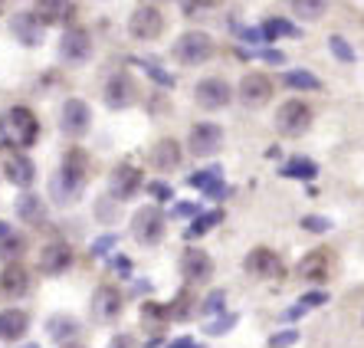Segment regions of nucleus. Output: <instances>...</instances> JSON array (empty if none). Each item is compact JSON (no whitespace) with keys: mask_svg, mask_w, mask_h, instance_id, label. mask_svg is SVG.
I'll use <instances>...</instances> for the list:
<instances>
[{"mask_svg":"<svg viewBox=\"0 0 364 348\" xmlns=\"http://www.w3.org/2000/svg\"><path fill=\"white\" fill-rule=\"evenodd\" d=\"M85 174H89V162H85V154L79 152V148H73L50 181L53 201H56V204H73V201H79V194H82V187H85Z\"/></svg>","mask_w":364,"mask_h":348,"instance_id":"obj_1","label":"nucleus"},{"mask_svg":"<svg viewBox=\"0 0 364 348\" xmlns=\"http://www.w3.org/2000/svg\"><path fill=\"white\" fill-rule=\"evenodd\" d=\"M40 138V122L26 105H14L0 115V142L10 148H30Z\"/></svg>","mask_w":364,"mask_h":348,"instance_id":"obj_2","label":"nucleus"},{"mask_svg":"<svg viewBox=\"0 0 364 348\" xmlns=\"http://www.w3.org/2000/svg\"><path fill=\"white\" fill-rule=\"evenodd\" d=\"M213 56V40L200 30H191L184 33L178 43H174V60L184 63V66H200Z\"/></svg>","mask_w":364,"mask_h":348,"instance_id":"obj_3","label":"nucleus"},{"mask_svg":"<svg viewBox=\"0 0 364 348\" xmlns=\"http://www.w3.org/2000/svg\"><path fill=\"white\" fill-rule=\"evenodd\" d=\"M309 125H312V109H309L302 99H289V102H282L279 112H276V128L289 138L305 135Z\"/></svg>","mask_w":364,"mask_h":348,"instance_id":"obj_4","label":"nucleus"},{"mask_svg":"<svg viewBox=\"0 0 364 348\" xmlns=\"http://www.w3.org/2000/svg\"><path fill=\"white\" fill-rule=\"evenodd\" d=\"M132 237L141 246H154L161 243L164 237V213L158 207H141V211L132 217Z\"/></svg>","mask_w":364,"mask_h":348,"instance_id":"obj_5","label":"nucleus"},{"mask_svg":"<svg viewBox=\"0 0 364 348\" xmlns=\"http://www.w3.org/2000/svg\"><path fill=\"white\" fill-rule=\"evenodd\" d=\"M223 144V128L213 125V122H200V125L191 128V138H187V148L197 158H210V154L220 152Z\"/></svg>","mask_w":364,"mask_h":348,"instance_id":"obj_6","label":"nucleus"},{"mask_svg":"<svg viewBox=\"0 0 364 348\" xmlns=\"http://www.w3.org/2000/svg\"><path fill=\"white\" fill-rule=\"evenodd\" d=\"M161 30H164V17H161V10L151 7V4L138 7L135 14L128 17V33L135 36V40H154Z\"/></svg>","mask_w":364,"mask_h":348,"instance_id":"obj_7","label":"nucleus"},{"mask_svg":"<svg viewBox=\"0 0 364 348\" xmlns=\"http://www.w3.org/2000/svg\"><path fill=\"white\" fill-rule=\"evenodd\" d=\"M60 125L66 135L79 138L89 132V125H92V112H89V105H85L82 99H66V102H63V112H60Z\"/></svg>","mask_w":364,"mask_h":348,"instance_id":"obj_8","label":"nucleus"},{"mask_svg":"<svg viewBox=\"0 0 364 348\" xmlns=\"http://www.w3.org/2000/svg\"><path fill=\"white\" fill-rule=\"evenodd\" d=\"M230 95H233L230 83H227V79H217V76L200 79V83H197V89H194L197 105H203V109H223V105L230 102Z\"/></svg>","mask_w":364,"mask_h":348,"instance_id":"obj_9","label":"nucleus"},{"mask_svg":"<svg viewBox=\"0 0 364 348\" xmlns=\"http://www.w3.org/2000/svg\"><path fill=\"white\" fill-rule=\"evenodd\" d=\"M109 191L115 201H128V197H135L141 191V171L135 164H119V168L112 171L109 178Z\"/></svg>","mask_w":364,"mask_h":348,"instance_id":"obj_10","label":"nucleus"},{"mask_svg":"<svg viewBox=\"0 0 364 348\" xmlns=\"http://www.w3.org/2000/svg\"><path fill=\"white\" fill-rule=\"evenodd\" d=\"M60 56H63V63H73V66L85 63L92 56V40H89V33H85V30H69L60 40Z\"/></svg>","mask_w":364,"mask_h":348,"instance_id":"obj_11","label":"nucleus"},{"mask_svg":"<svg viewBox=\"0 0 364 348\" xmlns=\"http://www.w3.org/2000/svg\"><path fill=\"white\" fill-rule=\"evenodd\" d=\"M135 102V83L128 73H115L105 83V105L109 109H125V105Z\"/></svg>","mask_w":364,"mask_h":348,"instance_id":"obj_12","label":"nucleus"},{"mask_svg":"<svg viewBox=\"0 0 364 348\" xmlns=\"http://www.w3.org/2000/svg\"><path fill=\"white\" fill-rule=\"evenodd\" d=\"M240 99H243L246 105H266L272 99V83L269 76H263V73H250V76H243V83H240Z\"/></svg>","mask_w":364,"mask_h":348,"instance_id":"obj_13","label":"nucleus"},{"mask_svg":"<svg viewBox=\"0 0 364 348\" xmlns=\"http://www.w3.org/2000/svg\"><path fill=\"white\" fill-rule=\"evenodd\" d=\"M73 0H36V20L43 26H60V23H69L73 20Z\"/></svg>","mask_w":364,"mask_h":348,"instance_id":"obj_14","label":"nucleus"},{"mask_svg":"<svg viewBox=\"0 0 364 348\" xmlns=\"http://www.w3.org/2000/svg\"><path fill=\"white\" fill-rule=\"evenodd\" d=\"M246 273H250V276H259V280H272V276L282 273V260L272 253V250L259 246V250H253V253L246 256Z\"/></svg>","mask_w":364,"mask_h":348,"instance_id":"obj_15","label":"nucleus"},{"mask_svg":"<svg viewBox=\"0 0 364 348\" xmlns=\"http://www.w3.org/2000/svg\"><path fill=\"white\" fill-rule=\"evenodd\" d=\"M181 273L187 276V283H207L213 273V260L203 250H187L181 256Z\"/></svg>","mask_w":364,"mask_h":348,"instance_id":"obj_16","label":"nucleus"},{"mask_svg":"<svg viewBox=\"0 0 364 348\" xmlns=\"http://www.w3.org/2000/svg\"><path fill=\"white\" fill-rule=\"evenodd\" d=\"M92 312H95V319H99V322H112V319H119V312H122L119 289H112V286H99V289H95Z\"/></svg>","mask_w":364,"mask_h":348,"instance_id":"obj_17","label":"nucleus"},{"mask_svg":"<svg viewBox=\"0 0 364 348\" xmlns=\"http://www.w3.org/2000/svg\"><path fill=\"white\" fill-rule=\"evenodd\" d=\"M187 184L197 187V191H203L207 197H217V201H223V197L230 194V187L223 184V171L220 168L197 171V174H191V181H187Z\"/></svg>","mask_w":364,"mask_h":348,"instance_id":"obj_18","label":"nucleus"},{"mask_svg":"<svg viewBox=\"0 0 364 348\" xmlns=\"http://www.w3.org/2000/svg\"><path fill=\"white\" fill-rule=\"evenodd\" d=\"M10 30L26 46H40L43 43V23L36 20V14H17V17L10 20Z\"/></svg>","mask_w":364,"mask_h":348,"instance_id":"obj_19","label":"nucleus"},{"mask_svg":"<svg viewBox=\"0 0 364 348\" xmlns=\"http://www.w3.org/2000/svg\"><path fill=\"white\" fill-rule=\"evenodd\" d=\"M69 263H73V250H69L66 243H50L40 253V266H43V273H50V276H60L63 270H69Z\"/></svg>","mask_w":364,"mask_h":348,"instance_id":"obj_20","label":"nucleus"},{"mask_svg":"<svg viewBox=\"0 0 364 348\" xmlns=\"http://www.w3.org/2000/svg\"><path fill=\"white\" fill-rule=\"evenodd\" d=\"M26 329H30L26 312H20V309H7V312H0V339H4V342L23 339Z\"/></svg>","mask_w":364,"mask_h":348,"instance_id":"obj_21","label":"nucleus"},{"mask_svg":"<svg viewBox=\"0 0 364 348\" xmlns=\"http://www.w3.org/2000/svg\"><path fill=\"white\" fill-rule=\"evenodd\" d=\"M4 171H7V178L10 184H17V187H26V184H33V162L26 158V154H10L7 164H4Z\"/></svg>","mask_w":364,"mask_h":348,"instance_id":"obj_22","label":"nucleus"},{"mask_svg":"<svg viewBox=\"0 0 364 348\" xmlns=\"http://www.w3.org/2000/svg\"><path fill=\"white\" fill-rule=\"evenodd\" d=\"M151 162H154V168H161V171L178 168V164H181V144L174 142V138L158 142V144H154V152H151Z\"/></svg>","mask_w":364,"mask_h":348,"instance_id":"obj_23","label":"nucleus"},{"mask_svg":"<svg viewBox=\"0 0 364 348\" xmlns=\"http://www.w3.org/2000/svg\"><path fill=\"white\" fill-rule=\"evenodd\" d=\"M26 286H30V276H26V270L17 263H10L7 270H4V276H0V289H4L7 296H23Z\"/></svg>","mask_w":364,"mask_h":348,"instance_id":"obj_24","label":"nucleus"},{"mask_svg":"<svg viewBox=\"0 0 364 348\" xmlns=\"http://www.w3.org/2000/svg\"><path fill=\"white\" fill-rule=\"evenodd\" d=\"M259 30H263L266 40H282V36H289V40H299V36H302V30H299V26L292 23V20H282V17L266 20V23L259 26Z\"/></svg>","mask_w":364,"mask_h":348,"instance_id":"obj_25","label":"nucleus"},{"mask_svg":"<svg viewBox=\"0 0 364 348\" xmlns=\"http://www.w3.org/2000/svg\"><path fill=\"white\" fill-rule=\"evenodd\" d=\"M299 273H302L305 280H325V276H328V253H325V250H315L312 256L302 260Z\"/></svg>","mask_w":364,"mask_h":348,"instance_id":"obj_26","label":"nucleus"},{"mask_svg":"<svg viewBox=\"0 0 364 348\" xmlns=\"http://www.w3.org/2000/svg\"><path fill=\"white\" fill-rule=\"evenodd\" d=\"M17 213H20V221L26 223H43V217H46V211H43V201L36 194H23L17 201Z\"/></svg>","mask_w":364,"mask_h":348,"instance_id":"obj_27","label":"nucleus"},{"mask_svg":"<svg viewBox=\"0 0 364 348\" xmlns=\"http://www.w3.org/2000/svg\"><path fill=\"white\" fill-rule=\"evenodd\" d=\"M282 178H302V181H312L315 174H318V168H315V162H309V158H292V162H286L279 168Z\"/></svg>","mask_w":364,"mask_h":348,"instance_id":"obj_28","label":"nucleus"},{"mask_svg":"<svg viewBox=\"0 0 364 348\" xmlns=\"http://www.w3.org/2000/svg\"><path fill=\"white\" fill-rule=\"evenodd\" d=\"M292 10L299 20H322L328 10V0H292Z\"/></svg>","mask_w":364,"mask_h":348,"instance_id":"obj_29","label":"nucleus"},{"mask_svg":"<svg viewBox=\"0 0 364 348\" xmlns=\"http://www.w3.org/2000/svg\"><path fill=\"white\" fill-rule=\"evenodd\" d=\"M223 221V211H210V213H197V221L187 227V240H197V237H203L207 230H213L217 223Z\"/></svg>","mask_w":364,"mask_h":348,"instance_id":"obj_30","label":"nucleus"},{"mask_svg":"<svg viewBox=\"0 0 364 348\" xmlns=\"http://www.w3.org/2000/svg\"><path fill=\"white\" fill-rule=\"evenodd\" d=\"M325 302H328V296H325V292H305V296H302V302H299V306H292L286 315H282V322H296V319L305 312V309L325 306Z\"/></svg>","mask_w":364,"mask_h":348,"instance_id":"obj_31","label":"nucleus"},{"mask_svg":"<svg viewBox=\"0 0 364 348\" xmlns=\"http://www.w3.org/2000/svg\"><path fill=\"white\" fill-rule=\"evenodd\" d=\"M282 83L289 85V89H302V93H309V89H318V76H312V73H305V69H292V73H286L282 76Z\"/></svg>","mask_w":364,"mask_h":348,"instance_id":"obj_32","label":"nucleus"},{"mask_svg":"<svg viewBox=\"0 0 364 348\" xmlns=\"http://www.w3.org/2000/svg\"><path fill=\"white\" fill-rule=\"evenodd\" d=\"M46 329H50V335L56 342H66V339H73V335L79 332V325L73 322L69 315H56V319H50V325H46Z\"/></svg>","mask_w":364,"mask_h":348,"instance_id":"obj_33","label":"nucleus"},{"mask_svg":"<svg viewBox=\"0 0 364 348\" xmlns=\"http://www.w3.org/2000/svg\"><path fill=\"white\" fill-rule=\"evenodd\" d=\"M328 50L338 56L341 63H355V50H351V43L345 40V36H338V33H331L328 36Z\"/></svg>","mask_w":364,"mask_h":348,"instance_id":"obj_34","label":"nucleus"},{"mask_svg":"<svg viewBox=\"0 0 364 348\" xmlns=\"http://www.w3.org/2000/svg\"><path fill=\"white\" fill-rule=\"evenodd\" d=\"M132 63H138V66H141L144 73H148V76H151L158 85H174V76H171V73H164V69L158 66L154 60H132Z\"/></svg>","mask_w":364,"mask_h":348,"instance_id":"obj_35","label":"nucleus"},{"mask_svg":"<svg viewBox=\"0 0 364 348\" xmlns=\"http://www.w3.org/2000/svg\"><path fill=\"white\" fill-rule=\"evenodd\" d=\"M296 342H299V332L296 329H286V332H279V335H272L269 348H289V345H296Z\"/></svg>","mask_w":364,"mask_h":348,"instance_id":"obj_36","label":"nucleus"},{"mask_svg":"<svg viewBox=\"0 0 364 348\" xmlns=\"http://www.w3.org/2000/svg\"><path fill=\"white\" fill-rule=\"evenodd\" d=\"M230 26L240 33V40H246V43H266L263 30H250V26H240V23H233V20H230Z\"/></svg>","mask_w":364,"mask_h":348,"instance_id":"obj_37","label":"nucleus"},{"mask_svg":"<svg viewBox=\"0 0 364 348\" xmlns=\"http://www.w3.org/2000/svg\"><path fill=\"white\" fill-rule=\"evenodd\" d=\"M230 325H237V315H223V319H217V322H210V325H203V329H207V335H223Z\"/></svg>","mask_w":364,"mask_h":348,"instance_id":"obj_38","label":"nucleus"},{"mask_svg":"<svg viewBox=\"0 0 364 348\" xmlns=\"http://www.w3.org/2000/svg\"><path fill=\"white\" fill-rule=\"evenodd\" d=\"M302 227H305V230H315V233H325V230H328L331 223L325 221V217H305Z\"/></svg>","mask_w":364,"mask_h":348,"instance_id":"obj_39","label":"nucleus"},{"mask_svg":"<svg viewBox=\"0 0 364 348\" xmlns=\"http://www.w3.org/2000/svg\"><path fill=\"white\" fill-rule=\"evenodd\" d=\"M220 309H223V292H210L207 302H203V312L210 315V312H220Z\"/></svg>","mask_w":364,"mask_h":348,"instance_id":"obj_40","label":"nucleus"},{"mask_svg":"<svg viewBox=\"0 0 364 348\" xmlns=\"http://www.w3.org/2000/svg\"><path fill=\"white\" fill-rule=\"evenodd\" d=\"M197 213H200L197 204H178L174 207V217H197Z\"/></svg>","mask_w":364,"mask_h":348,"instance_id":"obj_41","label":"nucleus"},{"mask_svg":"<svg viewBox=\"0 0 364 348\" xmlns=\"http://www.w3.org/2000/svg\"><path fill=\"white\" fill-rule=\"evenodd\" d=\"M20 246H23L20 240H7V243L0 246V256H17V253H20Z\"/></svg>","mask_w":364,"mask_h":348,"instance_id":"obj_42","label":"nucleus"},{"mask_svg":"<svg viewBox=\"0 0 364 348\" xmlns=\"http://www.w3.org/2000/svg\"><path fill=\"white\" fill-rule=\"evenodd\" d=\"M151 194L158 197V201H168V197H171V187H168V184H161V181H158V184H151Z\"/></svg>","mask_w":364,"mask_h":348,"instance_id":"obj_43","label":"nucleus"},{"mask_svg":"<svg viewBox=\"0 0 364 348\" xmlns=\"http://www.w3.org/2000/svg\"><path fill=\"white\" fill-rule=\"evenodd\" d=\"M112 243H115V237H102V240H95V246H92V253L95 256H102V253H105V250H109V246Z\"/></svg>","mask_w":364,"mask_h":348,"instance_id":"obj_44","label":"nucleus"},{"mask_svg":"<svg viewBox=\"0 0 364 348\" xmlns=\"http://www.w3.org/2000/svg\"><path fill=\"white\" fill-rule=\"evenodd\" d=\"M112 266H115V270H119L122 276H128V273H132V263H128L125 256H115V260H112Z\"/></svg>","mask_w":364,"mask_h":348,"instance_id":"obj_45","label":"nucleus"},{"mask_svg":"<svg viewBox=\"0 0 364 348\" xmlns=\"http://www.w3.org/2000/svg\"><path fill=\"white\" fill-rule=\"evenodd\" d=\"M168 348H200V345H197L194 339H178V342H171Z\"/></svg>","mask_w":364,"mask_h":348,"instance_id":"obj_46","label":"nucleus"},{"mask_svg":"<svg viewBox=\"0 0 364 348\" xmlns=\"http://www.w3.org/2000/svg\"><path fill=\"white\" fill-rule=\"evenodd\" d=\"M112 348H132V339H128V335H119V339L112 342Z\"/></svg>","mask_w":364,"mask_h":348,"instance_id":"obj_47","label":"nucleus"}]
</instances>
